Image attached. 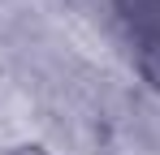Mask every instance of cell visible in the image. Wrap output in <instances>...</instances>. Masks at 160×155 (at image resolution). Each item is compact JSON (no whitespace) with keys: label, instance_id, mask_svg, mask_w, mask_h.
Instances as JSON below:
<instances>
[{"label":"cell","instance_id":"1","mask_svg":"<svg viewBox=\"0 0 160 155\" xmlns=\"http://www.w3.org/2000/svg\"><path fill=\"white\" fill-rule=\"evenodd\" d=\"M22 155H35V151H22Z\"/></svg>","mask_w":160,"mask_h":155}]
</instances>
